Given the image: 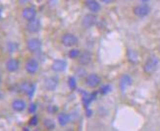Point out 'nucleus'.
<instances>
[{
	"mask_svg": "<svg viewBox=\"0 0 160 131\" xmlns=\"http://www.w3.org/2000/svg\"><path fill=\"white\" fill-rule=\"evenodd\" d=\"M68 86L72 90V91L77 89V81H76L75 77H70L68 79Z\"/></svg>",
	"mask_w": 160,
	"mask_h": 131,
	"instance_id": "5701e85b",
	"label": "nucleus"
},
{
	"mask_svg": "<svg viewBox=\"0 0 160 131\" xmlns=\"http://www.w3.org/2000/svg\"><path fill=\"white\" fill-rule=\"evenodd\" d=\"M20 90H21V92L27 95L30 99H32L34 92H36V85L32 84L30 81H24L22 84L20 85Z\"/></svg>",
	"mask_w": 160,
	"mask_h": 131,
	"instance_id": "39448f33",
	"label": "nucleus"
},
{
	"mask_svg": "<svg viewBox=\"0 0 160 131\" xmlns=\"http://www.w3.org/2000/svg\"><path fill=\"white\" fill-rule=\"evenodd\" d=\"M0 17H1V9H0Z\"/></svg>",
	"mask_w": 160,
	"mask_h": 131,
	"instance_id": "72a5a7b5",
	"label": "nucleus"
},
{
	"mask_svg": "<svg viewBox=\"0 0 160 131\" xmlns=\"http://www.w3.org/2000/svg\"><path fill=\"white\" fill-rule=\"evenodd\" d=\"M101 83V78L99 75H97L96 73H92V74H88L87 77H86V85L88 88H97Z\"/></svg>",
	"mask_w": 160,
	"mask_h": 131,
	"instance_id": "0eeeda50",
	"label": "nucleus"
},
{
	"mask_svg": "<svg viewBox=\"0 0 160 131\" xmlns=\"http://www.w3.org/2000/svg\"><path fill=\"white\" fill-rule=\"evenodd\" d=\"M11 107H12V109L14 112L16 113H22L24 110L27 108V102L22 100V99H16L14 100L11 103Z\"/></svg>",
	"mask_w": 160,
	"mask_h": 131,
	"instance_id": "4468645a",
	"label": "nucleus"
},
{
	"mask_svg": "<svg viewBox=\"0 0 160 131\" xmlns=\"http://www.w3.org/2000/svg\"><path fill=\"white\" fill-rule=\"evenodd\" d=\"M99 1L103 4H111L114 2V0H99Z\"/></svg>",
	"mask_w": 160,
	"mask_h": 131,
	"instance_id": "c85d7f7f",
	"label": "nucleus"
},
{
	"mask_svg": "<svg viewBox=\"0 0 160 131\" xmlns=\"http://www.w3.org/2000/svg\"><path fill=\"white\" fill-rule=\"evenodd\" d=\"M111 91V86L110 85H105V86H103L101 89H100V93L103 94V95H105L107 93H109Z\"/></svg>",
	"mask_w": 160,
	"mask_h": 131,
	"instance_id": "bb28decb",
	"label": "nucleus"
},
{
	"mask_svg": "<svg viewBox=\"0 0 160 131\" xmlns=\"http://www.w3.org/2000/svg\"><path fill=\"white\" fill-rule=\"evenodd\" d=\"M40 29H41V23H40L39 19H38V18H34L31 21H28L26 24V30L31 34L38 33Z\"/></svg>",
	"mask_w": 160,
	"mask_h": 131,
	"instance_id": "6e6552de",
	"label": "nucleus"
},
{
	"mask_svg": "<svg viewBox=\"0 0 160 131\" xmlns=\"http://www.w3.org/2000/svg\"><path fill=\"white\" fill-rule=\"evenodd\" d=\"M133 11H134V14L137 17H138V18H144V17H147V16L149 15L151 9H150V7H149L148 4L142 3V4H138V5L135 6Z\"/></svg>",
	"mask_w": 160,
	"mask_h": 131,
	"instance_id": "20e7f679",
	"label": "nucleus"
},
{
	"mask_svg": "<svg viewBox=\"0 0 160 131\" xmlns=\"http://www.w3.org/2000/svg\"><path fill=\"white\" fill-rule=\"evenodd\" d=\"M43 126L46 130H54L55 127H56V123L52 118H44L43 119Z\"/></svg>",
	"mask_w": 160,
	"mask_h": 131,
	"instance_id": "6ab92c4d",
	"label": "nucleus"
},
{
	"mask_svg": "<svg viewBox=\"0 0 160 131\" xmlns=\"http://www.w3.org/2000/svg\"><path fill=\"white\" fill-rule=\"evenodd\" d=\"M37 108H38L37 103H31V105L29 106V108H28V110H29L30 113H34L37 112Z\"/></svg>",
	"mask_w": 160,
	"mask_h": 131,
	"instance_id": "cd10ccee",
	"label": "nucleus"
},
{
	"mask_svg": "<svg viewBox=\"0 0 160 131\" xmlns=\"http://www.w3.org/2000/svg\"><path fill=\"white\" fill-rule=\"evenodd\" d=\"M97 23V16L95 13H89L83 16L82 19V26L85 29H89V28L93 27Z\"/></svg>",
	"mask_w": 160,
	"mask_h": 131,
	"instance_id": "423d86ee",
	"label": "nucleus"
},
{
	"mask_svg": "<svg viewBox=\"0 0 160 131\" xmlns=\"http://www.w3.org/2000/svg\"><path fill=\"white\" fill-rule=\"evenodd\" d=\"M85 5L92 13H98L101 9V5L97 0H86Z\"/></svg>",
	"mask_w": 160,
	"mask_h": 131,
	"instance_id": "f3484780",
	"label": "nucleus"
},
{
	"mask_svg": "<svg viewBox=\"0 0 160 131\" xmlns=\"http://www.w3.org/2000/svg\"><path fill=\"white\" fill-rule=\"evenodd\" d=\"M158 66H159V59L156 56H154V55H151L144 62L143 71L145 74L152 75L157 70Z\"/></svg>",
	"mask_w": 160,
	"mask_h": 131,
	"instance_id": "f257e3e1",
	"label": "nucleus"
},
{
	"mask_svg": "<svg viewBox=\"0 0 160 131\" xmlns=\"http://www.w3.org/2000/svg\"><path fill=\"white\" fill-rule=\"evenodd\" d=\"M133 85V78L131 77L129 74H124L120 78L119 81V87L122 92H125L130 86Z\"/></svg>",
	"mask_w": 160,
	"mask_h": 131,
	"instance_id": "ddd939ff",
	"label": "nucleus"
},
{
	"mask_svg": "<svg viewBox=\"0 0 160 131\" xmlns=\"http://www.w3.org/2000/svg\"><path fill=\"white\" fill-rule=\"evenodd\" d=\"M76 75L79 76L80 78H82V77H86L87 76V71L86 69H83V67H79L77 70H76Z\"/></svg>",
	"mask_w": 160,
	"mask_h": 131,
	"instance_id": "b1692460",
	"label": "nucleus"
},
{
	"mask_svg": "<svg viewBox=\"0 0 160 131\" xmlns=\"http://www.w3.org/2000/svg\"><path fill=\"white\" fill-rule=\"evenodd\" d=\"M1 82H2V78H1V75H0V84H1Z\"/></svg>",
	"mask_w": 160,
	"mask_h": 131,
	"instance_id": "473e14b6",
	"label": "nucleus"
},
{
	"mask_svg": "<svg viewBox=\"0 0 160 131\" xmlns=\"http://www.w3.org/2000/svg\"><path fill=\"white\" fill-rule=\"evenodd\" d=\"M142 2H143V3H147V2H149L150 0H141Z\"/></svg>",
	"mask_w": 160,
	"mask_h": 131,
	"instance_id": "2f4dec72",
	"label": "nucleus"
},
{
	"mask_svg": "<svg viewBox=\"0 0 160 131\" xmlns=\"http://www.w3.org/2000/svg\"><path fill=\"white\" fill-rule=\"evenodd\" d=\"M6 69L8 72L14 73L19 70L20 68V61L16 58H9L8 60L6 61Z\"/></svg>",
	"mask_w": 160,
	"mask_h": 131,
	"instance_id": "dca6fc26",
	"label": "nucleus"
},
{
	"mask_svg": "<svg viewBox=\"0 0 160 131\" xmlns=\"http://www.w3.org/2000/svg\"><path fill=\"white\" fill-rule=\"evenodd\" d=\"M37 15H38V12L34 7H26L22 12V17L27 21V22L34 19V18H37Z\"/></svg>",
	"mask_w": 160,
	"mask_h": 131,
	"instance_id": "2eb2a0df",
	"label": "nucleus"
},
{
	"mask_svg": "<svg viewBox=\"0 0 160 131\" xmlns=\"http://www.w3.org/2000/svg\"><path fill=\"white\" fill-rule=\"evenodd\" d=\"M57 121L60 126H66L71 121V115L67 113H60L57 116Z\"/></svg>",
	"mask_w": 160,
	"mask_h": 131,
	"instance_id": "a211bd4d",
	"label": "nucleus"
},
{
	"mask_svg": "<svg viewBox=\"0 0 160 131\" xmlns=\"http://www.w3.org/2000/svg\"><path fill=\"white\" fill-rule=\"evenodd\" d=\"M59 84V79L56 76H51V77H48L44 80L43 83V87L46 91H55L57 89Z\"/></svg>",
	"mask_w": 160,
	"mask_h": 131,
	"instance_id": "9d476101",
	"label": "nucleus"
},
{
	"mask_svg": "<svg viewBox=\"0 0 160 131\" xmlns=\"http://www.w3.org/2000/svg\"><path fill=\"white\" fill-rule=\"evenodd\" d=\"M61 43L66 47H73L79 44V39L74 34L66 33L61 38Z\"/></svg>",
	"mask_w": 160,
	"mask_h": 131,
	"instance_id": "f03ea898",
	"label": "nucleus"
},
{
	"mask_svg": "<svg viewBox=\"0 0 160 131\" xmlns=\"http://www.w3.org/2000/svg\"><path fill=\"white\" fill-rule=\"evenodd\" d=\"M57 110H58V107H56V106H52V105H50V106H48L47 107V112L49 113H57Z\"/></svg>",
	"mask_w": 160,
	"mask_h": 131,
	"instance_id": "a878e982",
	"label": "nucleus"
},
{
	"mask_svg": "<svg viewBox=\"0 0 160 131\" xmlns=\"http://www.w3.org/2000/svg\"><path fill=\"white\" fill-rule=\"evenodd\" d=\"M128 57H129V60L131 62H133V63H137V62H138V53L133 50H128Z\"/></svg>",
	"mask_w": 160,
	"mask_h": 131,
	"instance_id": "aec40b11",
	"label": "nucleus"
},
{
	"mask_svg": "<svg viewBox=\"0 0 160 131\" xmlns=\"http://www.w3.org/2000/svg\"><path fill=\"white\" fill-rule=\"evenodd\" d=\"M92 53L88 50L81 52L80 56L78 57V62L82 66H88V64L92 63Z\"/></svg>",
	"mask_w": 160,
	"mask_h": 131,
	"instance_id": "9b49d317",
	"label": "nucleus"
},
{
	"mask_svg": "<svg viewBox=\"0 0 160 131\" xmlns=\"http://www.w3.org/2000/svg\"><path fill=\"white\" fill-rule=\"evenodd\" d=\"M38 116L34 114V115H32L30 118L29 124H30L31 126H36V125H38Z\"/></svg>",
	"mask_w": 160,
	"mask_h": 131,
	"instance_id": "393cba45",
	"label": "nucleus"
},
{
	"mask_svg": "<svg viewBox=\"0 0 160 131\" xmlns=\"http://www.w3.org/2000/svg\"><path fill=\"white\" fill-rule=\"evenodd\" d=\"M4 98V93L2 90H0V100H2Z\"/></svg>",
	"mask_w": 160,
	"mask_h": 131,
	"instance_id": "c756f323",
	"label": "nucleus"
},
{
	"mask_svg": "<svg viewBox=\"0 0 160 131\" xmlns=\"http://www.w3.org/2000/svg\"><path fill=\"white\" fill-rule=\"evenodd\" d=\"M41 47H42V43L38 38H31L27 40V48L32 53L39 52L41 50Z\"/></svg>",
	"mask_w": 160,
	"mask_h": 131,
	"instance_id": "7ed1b4c3",
	"label": "nucleus"
},
{
	"mask_svg": "<svg viewBox=\"0 0 160 131\" xmlns=\"http://www.w3.org/2000/svg\"><path fill=\"white\" fill-rule=\"evenodd\" d=\"M18 48H19V45L15 41H9V43L7 44V50H8L9 52H15Z\"/></svg>",
	"mask_w": 160,
	"mask_h": 131,
	"instance_id": "4be33fe9",
	"label": "nucleus"
},
{
	"mask_svg": "<svg viewBox=\"0 0 160 131\" xmlns=\"http://www.w3.org/2000/svg\"><path fill=\"white\" fill-rule=\"evenodd\" d=\"M66 68H67V62L64 59H55L51 64V69L56 73L65 71Z\"/></svg>",
	"mask_w": 160,
	"mask_h": 131,
	"instance_id": "f8f14e48",
	"label": "nucleus"
},
{
	"mask_svg": "<svg viewBox=\"0 0 160 131\" xmlns=\"http://www.w3.org/2000/svg\"><path fill=\"white\" fill-rule=\"evenodd\" d=\"M80 54H81V50L79 48H72V50L69 51V57L71 59H76L80 56Z\"/></svg>",
	"mask_w": 160,
	"mask_h": 131,
	"instance_id": "412c9836",
	"label": "nucleus"
},
{
	"mask_svg": "<svg viewBox=\"0 0 160 131\" xmlns=\"http://www.w3.org/2000/svg\"><path fill=\"white\" fill-rule=\"evenodd\" d=\"M28 1V0H20V2H21V4H25L26 2Z\"/></svg>",
	"mask_w": 160,
	"mask_h": 131,
	"instance_id": "7c9ffc66",
	"label": "nucleus"
},
{
	"mask_svg": "<svg viewBox=\"0 0 160 131\" xmlns=\"http://www.w3.org/2000/svg\"><path fill=\"white\" fill-rule=\"evenodd\" d=\"M25 69L28 74L30 75H34L39 69V63L37 59L34 58H31L29 59L25 64Z\"/></svg>",
	"mask_w": 160,
	"mask_h": 131,
	"instance_id": "1a4fd4ad",
	"label": "nucleus"
}]
</instances>
